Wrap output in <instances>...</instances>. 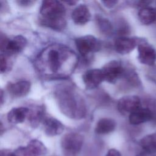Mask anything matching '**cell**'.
Masks as SVG:
<instances>
[{
    "mask_svg": "<svg viewBox=\"0 0 156 156\" xmlns=\"http://www.w3.org/2000/svg\"><path fill=\"white\" fill-rule=\"evenodd\" d=\"M29 113L27 107H16L11 109L7 113L8 121L12 124L22 123Z\"/></svg>",
    "mask_w": 156,
    "mask_h": 156,
    "instance_id": "obj_17",
    "label": "cell"
},
{
    "mask_svg": "<svg viewBox=\"0 0 156 156\" xmlns=\"http://www.w3.org/2000/svg\"><path fill=\"white\" fill-rule=\"evenodd\" d=\"M65 12V6L61 2L55 0L43 1L40 9V23L53 30H60L66 24Z\"/></svg>",
    "mask_w": 156,
    "mask_h": 156,
    "instance_id": "obj_2",
    "label": "cell"
},
{
    "mask_svg": "<svg viewBox=\"0 0 156 156\" xmlns=\"http://www.w3.org/2000/svg\"><path fill=\"white\" fill-rule=\"evenodd\" d=\"M76 48L81 55L86 56L89 54L100 50L101 42L94 36L87 35L76 38L75 40Z\"/></svg>",
    "mask_w": 156,
    "mask_h": 156,
    "instance_id": "obj_7",
    "label": "cell"
},
{
    "mask_svg": "<svg viewBox=\"0 0 156 156\" xmlns=\"http://www.w3.org/2000/svg\"><path fill=\"white\" fill-rule=\"evenodd\" d=\"M60 110L68 117L80 119L84 117L86 110L82 99L70 89L60 88L55 93Z\"/></svg>",
    "mask_w": 156,
    "mask_h": 156,
    "instance_id": "obj_3",
    "label": "cell"
},
{
    "mask_svg": "<svg viewBox=\"0 0 156 156\" xmlns=\"http://www.w3.org/2000/svg\"><path fill=\"white\" fill-rule=\"evenodd\" d=\"M104 80L114 83L122 76L124 68L121 63L117 60H112L106 63L102 69Z\"/></svg>",
    "mask_w": 156,
    "mask_h": 156,
    "instance_id": "obj_8",
    "label": "cell"
},
{
    "mask_svg": "<svg viewBox=\"0 0 156 156\" xmlns=\"http://www.w3.org/2000/svg\"><path fill=\"white\" fill-rule=\"evenodd\" d=\"M141 107L140 99L134 95H129L121 98L118 102V111L122 115L131 114Z\"/></svg>",
    "mask_w": 156,
    "mask_h": 156,
    "instance_id": "obj_9",
    "label": "cell"
},
{
    "mask_svg": "<svg viewBox=\"0 0 156 156\" xmlns=\"http://www.w3.org/2000/svg\"><path fill=\"white\" fill-rule=\"evenodd\" d=\"M76 63V56L69 48L53 44L38 55L36 64L37 69L43 74L59 77L70 74Z\"/></svg>",
    "mask_w": 156,
    "mask_h": 156,
    "instance_id": "obj_1",
    "label": "cell"
},
{
    "mask_svg": "<svg viewBox=\"0 0 156 156\" xmlns=\"http://www.w3.org/2000/svg\"><path fill=\"white\" fill-rule=\"evenodd\" d=\"M27 45V40L21 35H17L12 38L1 36L0 48L1 54L12 55L21 52Z\"/></svg>",
    "mask_w": 156,
    "mask_h": 156,
    "instance_id": "obj_5",
    "label": "cell"
},
{
    "mask_svg": "<svg viewBox=\"0 0 156 156\" xmlns=\"http://www.w3.org/2000/svg\"><path fill=\"white\" fill-rule=\"evenodd\" d=\"M116 125V122L111 118H101L97 122L94 130L97 134H108L115 129Z\"/></svg>",
    "mask_w": 156,
    "mask_h": 156,
    "instance_id": "obj_18",
    "label": "cell"
},
{
    "mask_svg": "<svg viewBox=\"0 0 156 156\" xmlns=\"http://www.w3.org/2000/svg\"><path fill=\"white\" fill-rule=\"evenodd\" d=\"M137 44L136 39L121 37L118 38L115 42V48L117 52L121 54H126L133 50Z\"/></svg>",
    "mask_w": 156,
    "mask_h": 156,
    "instance_id": "obj_12",
    "label": "cell"
},
{
    "mask_svg": "<svg viewBox=\"0 0 156 156\" xmlns=\"http://www.w3.org/2000/svg\"><path fill=\"white\" fill-rule=\"evenodd\" d=\"M0 63H1V72L2 73H5L8 68V63L5 57L3 54H1L0 56Z\"/></svg>",
    "mask_w": 156,
    "mask_h": 156,
    "instance_id": "obj_23",
    "label": "cell"
},
{
    "mask_svg": "<svg viewBox=\"0 0 156 156\" xmlns=\"http://www.w3.org/2000/svg\"><path fill=\"white\" fill-rule=\"evenodd\" d=\"M83 137L82 135L70 132L63 135L61 140V147L63 153L67 156L77 155L83 146Z\"/></svg>",
    "mask_w": 156,
    "mask_h": 156,
    "instance_id": "obj_4",
    "label": "cell"
},
{
    "mask_svg": "<svg viewBox=\"0 0 156 156\" xmlns=\"http://www.w3.org/2000/svg\"><path fill=\"white\" fill-rule=\"evenodd\" d=\"M43 126L44 133L49 136L60 135L64 130V126L62 123L58 120L51 117L44 119Z\"/></svg>",
    "mask_w": 156,
    "mask_h": 156,
    "instance_id": "obj_15",
    "label": "cell"
},
{
    "mask_svg": "<svg viewBox=\"0 0 156 156\" xmlns=\"http://www.w3.org/2000/svg\"><path fill=\"white\" fill-rule=\"evenodd\" d=\"M47 148L40 141L34 139L26 146H20L13 151L14 156H44Z\"/></svg>",
    "mask_w": 156,
    "mask_h": 156,
    "instance_id": "obj_6",
    "label": "cell"
},
{
    "mask_svg": "<svg viewBox=\"0 0 156 156\" xmlns=\"http://www.w3.org/2000/svg\"><path fill=\"white\" fill-rule=\"evenodd\" d=\"M153 118L152 112L148 108L140 107L129 115V120L132 125H138L151 120Z\"/></svg>",
    "mask_w": 156,
    "mask_h": 156,
    "instance_id": "obj_14",
    "label": "cell"
},
{
    "mask_svg": "<svg viewBox=\"0 0 156 156\" xmlns=\"http://www.w3.org/2000/svg\"><path fill=\"white\" fill-rule=\"evenodd\" d=\"M30 83L27 80H20L15 83H10L7 85L9 93L15 97L26 96L30 91Z\"/></svg>",
    "mask_w": 156,
    "mask_h": 156,
    "instance_id": "obj_16",
    "label": "cell"
},
{
    "mask_svg": "<svg viewBox=\"0 0 156 156\" xmlns=\"http://www.w3.org/2000/svg\"><path fill=\"white\" fill-rule=\"evenodd\" d=\"M42 118V115L41 112L40 110H37L36 112H32V113L29 116V121L30 122V124L32 126L35 127L37 126L39 124V122L41 121Z\"/></svg>",
    "mask_w": 156,
    "mask_h": 156,
    "instance_id": "obj_22",
    "label": "cell"
},
{
    "mask_svg": "<svg viewBox=\"0 0 156 156\" xmlns=\"http://www.w3.org/2000/svg\"><path fill=\"white\" fill-rule=\"evenodd\" d=\"M71 18L75 24L83 25L90 20L91 13L85 4H80L72 12Z\"/></svg>",
    "mask_w": 156,
    "mask_h": 156,
    "instance_id": "obj_13",
    "label": "cell"
},
{
    "mask_svg": "<svg viewBox=\"0 0 156 156\" xmlns=\"http://www.w3.org/2000/svg\"><path fill=\"white\" fill-rule=\"evenodd\" d=\"M82 80L87 89H94L104 80L102 71L100 69H88L83 74Z\"/></svg>",
    "mask_w": 156,
    "mask_h": 156,
    "instance_id": "obj_11",
    "label": "cell"
},
{
    "mask_svg": "<svg viewBox=\"0 0 156 156\" xmlns=\"http://www.w3.org/2000/svg\"><path fill=\"white\" fill-rule=\"evenodd\" d=\"M101 2L106 7L112 8L118 3V1H101Z\"/></svg>",
    "mask_w": 156,
    "mask_h": 156,
    "instance_id": "obj_25",
    "label": "cell"
},
{
    "mask_svg": "<svg viewBox=\"0 0 156 156\" xmlns=\"http://www.w3.org/2000/svg\"><path fill=\"white\" fill-rule=\"evenodd\" d=\"M138 58L139 61L146 65H153L156 61V51L145 42L140 43L138 45Z\"/></svg>",
    "mask_w": 156,
    "mask_h": 156,
    "instance_id": "obj_10",
    "label": "cell"
},
{
    "mask_svg": "<svg viewBox=\"0 0 156 156\" xmlns=\"http://www.w3.org/2000/svg\"><path fill=\"white\" fill-rule=\"evenodd\" d=\"M140 145L145 152L156 153V132L144 136L140 140Z\"/></svg>",
    "mask_w": 156,
    "mask_h": 156,
    "instance_id": "obj_20",
    "label": "cell"
},
{
    "mask_svg": "<svg viewBox=\"0 0 156 156\" xmlns=\"http://www.w3.org/2000/svg\"><path fill=\"white\" fill-rule=\"evenodd\" d=\"M138 18L141 23L149 25L156 22V9L151 7H143L138 12Z\"/></svg>",
    "mask_w": 156,
    "mask_h": 156,
    "instance_id": "obj_19",
    "label": "cell"
},
{
    "mask_svg": "<svg viewBox=\"0 0 156 156\" xmlns=\"http://www.w3.org/2000/svg\"><path fill=\"white\" fill-rule=\"evenodd\" d=\"M0 156H14L13 151L8 149H1L0 151Z\"/></svg>",
    "mask_w": 156,
    "mask_h": 156,
    "instance_id": "obj_24",
    "label": "cell"
},
{
    "mask_svg": "<svg viewBox=\"0 0 156 156\" xmlns=\"http://www.w3.org/2000/svg\"><path fill=\"white\" fill-rule=\"evenodd\" d=\"M17 2L20 5H23V6L29 5H30V4H31L34 2V1H24V0L18 1Z\"/></svg>",
    "mask_w": 156,
    "mask_h": 156,
    "instance_id": "obj_27",
    "label": "cell"
},
{
    "mask_svg": "<svg viewBox=\"0 0 156 156\" xmlns=\"http://www.w3.org/2000/svg\"><path fill=\"white\" fill-rule=\"evenodd\" d=\"M105 156H122L121 153L115 149H110L108 150Z\"/></svg>",
    "mask_w": 156,
    "mask_h": 156,
    "instance_id": "obj_26",
    "label": "cell"
},
{
    "mask_svg": "<svg viewBox=\"0 0 156 156\" xmlns=\"http://www.w3.org/2000/svg\"><path fill=\"white\" fill-rule=\"evenodd\" d=\"M97 22L99 30L105 34H110L113 29V27L110 22L106 18H98Z\"/></svg>",
    "mask_w": 156,
    "mask_h": 156,
    "instance_id": "obj_21",
    "label": "cell"
}]
</instances>
